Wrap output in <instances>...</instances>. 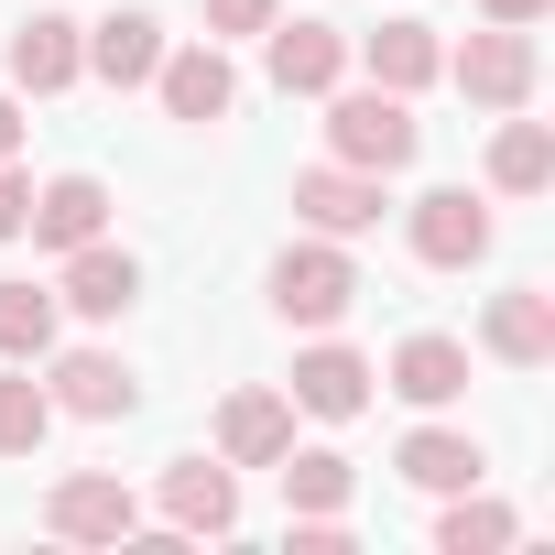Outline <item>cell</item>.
<instances>
[{
  "instance_id": "cell-15",
  "label": "cell",
  "mask_w": 555,
  "mask_h": 555,
  "mask_svg": "<svg viewBox=\"0 0 555 555\" xmlns=\"http://www.w3.org/2000/svg\"><path fill=\"white\" fill-rule=\"evenodd\" d=\"M164 522H175V533H229V522H240L229 457H218V468H207V457H175V468H164Z\"/></svg>"
},
{
  "instance_id": "cell-25",
  "label": "cell",
  "mask_w": 555,
  "mask_h": 555,
  "mask_svg": "<svg viewBox=\"0 0 555 555\" xmlns=\"http://www.w3.org/2000/svg\"><path fill=\"white\" fill-rule=\"evenodd\" d=\"M44 436H55V392H44L34 371H23V382H0V457H34Z\"/></svg>"
},
{
  "instance_id": "cell-5",
  "label": "cell",
  "mask_w": 555,
  "mask_h": 555,
  "mask_svg": "<svg viewBox=\"0 0 555 555\" xmlns=\"http://www.w3.org/2000/svg\"><path fill=\"white\" fill-rule=\"evenodd\" d=\"M295 218L327 229V240H360V229L382 218V175H360V164H306V175H295Z\"/></svg>"
},
{
  "instance_id": "cell-3",
  "label": "cell",
  "mask_w": 555,
  "mask_h": 555,
  "mask_svg": "<svg viewBox=\"0 0 555 555\" xmlns=\"http://www.w3.org/2000/svg\"><path fill=\"white\" fill-rule=\"evenodd\" d=\"M447 77H457L479 109H522V99H533V34H522V23H490V34H468V44L447 55Z\"/></svg>"
},
{
  "instance_id": "cell-11",
  "label": "cell",
  "mask_w": 555,
  "mask_h": 555,
  "mask_svg": "<svg viewBox=\"0 0 555 555\" xmlns=\"http://www.w3.org/2000/svg\"><path fill=\"white\" fill-rule=\"evenodd\" d=\"M153 88H164V109H175V120H196V131H207V120H229V99H240V77H229V55H218V44L164 55V66H153Z\"/></svg>"
},
{
  "instance_id": "cell-16",
  "label": "cell",
  "mask_w": 555,
  "mask_h": 555,
  "mask_svg": "<svg viewBox=\"0 0 555 555\" xmlns=\"http://www.w3.org/2000/svg\"><path fill=\"white\" fill-rule=\"evenodd\" d=\"M23 229H34L44 250H77V240H99V229H109V185H99V175H55V185L34 196V218H23Z\"/></svg>"
},
{
  "instance_id": "cell-29",
  "label": "cell",
  "mask_w": 555,
  "mask_h": 555,
  "mask_svg": "<svg viewBox=\"0 0 555 555\" xmlns=\"http://www.w3.org/2000/svg\"><path fill=\"white\" fill-rule=\"evenodd\" d=\"M23 153V99H0V164Z\"/></svg>"
},
{
  "instance_id": "cell-19",
  "label": "cell",
  "mask_w": 555,
  "mask_h": 555,
  "mask_svg": "<svg viewBox=\"0 0 555 555\" xmlns=\"http://www.w3.org/2000/svg\"><path fill=\"white\" fill-rule=\"evenodd\" d=\"M295 403L327 414V425H349V414L371 403V360H360V349H306V360H295Z\"/></svg>"
},
{
  "instance_id": "cell-10",
  "label": "cell",
  "mask_w": 555,
  "mask_h": 555,
  "mask_svg": "<svg viewBox=\"0 0 555 555\" xmlns=\"http://www.w3.org/2000/svg\"><path fill=\"white\" fill-rule=\"evenodd\" d=\"M44 522L66 533V544H120L142 512H131V490L120 479H99V468H77V479H55V501H44Z\"/></svg>"
},
{
  "instance_id": "cell-2",
  "label": "cell",
  "mask_w": 555,
  "mask_h": 555,
  "mask_svg": "<svg viewBox=\"0 0 555 555\" xmlns=\"http://www.w3.org/2000/svg\"><path fill=\"white\" fill-rule=\"evenodd\" d=\"M272 306H284L295 327H338V317L360 306V261H349L338 240H306V250H284V261H272Z\"/></svg>"
},
{
  "instance_id": "cell-4",
  "label": "cell",
  "mask_w": 555,
  "mask_h": 555,
  "mask_svg": "<svg viewBox=\"0 0 555 555\" xmlns=\"http://www.w3.org/2000/svg\"><path fill=\"white\" fill-rule=\"evenodd\" d=\"M414 261H436V272H468V261H490V207H479L468 185H436V196H414Z\"/></svg>"
},
{
  "instance_id": "cell-21",
  "label": "cell",
  "mask_w": 555,
  "mask_h": 555,
  "mask_svg": "<svg viewBox=\"0 0 555 555\" xmlns=\"http://www.w3.org/2000/svg\"><path fill=\"white\" fill-rule=\"evenodd\" d=\"M490 185H501V196H544V185H555V131H544V120H501Z\"/></svg>"
},
{
  "instance_id": "cell-28",
  "label": "cell",
  "mask_w": 555,
  "mask_h": 555,
  "mask_svg": "<svg viewBox=\"0 0 555 555\" xmlns=\"http://www.w3.org/2000/svg\"><path fill=\"white\" fill-rule=\"evenodd\" d=\"M479 12H490V23H522V34H533V23L555 12V0H479Z\"/></svg>"
},
{
  "instance_id": "cell-7",
  "label": "cell",
  "mask_w": 555,
  "mask_h": 555,
  "mask_svg": "<svg viewBox=\"0 0 555 555\" xmlns=\"http://www.w3.org/2000/svg\"><path fill=\"white\" fill-rule=\"evenodd\" d=\"M295 447V392H229L218 403V457L229 468H272Z\"/></svg>"
},
{
  "instance_id": "cell-17",
  "label": "cell",
  "mask_w": 555,
  "mask_h": 555,
  "mask_svg": "<svg viewBox=\"0 0 555 555\" xmlns=\"http://www.w3.org/2000/svg\"><path fill=\"white\" fill-rule=\"evenodd\" d=\"M88 66H99L109 88H153V66H164V23H153V12H109V23L88 34Z\"/></svg>"
},
{
  "instance_id": "cell-6",
  "label": "cell",
  "mask_w": 555,
  "mask_h": 555,
  "mask_svg": "<svg viewBox=\"0 0 555 555\" xmlns=\"http://www.w3.org/2000/svg\"><path fill=\"white\" fill-rule=\"evenodd\" d=\"M349 77V34L338 23H284V12H272V88H284V99H327Z\"/></svg>"
},
{
  "instance_id": "cell-18",
  "label": "cell",
  "mask_w": 555,
  "mask_h": 555,
  "mask_svg": "<svg viewBox=\"0 0 555 555\" xmlns=\"http://www.w3.org/2000/svg\"><path fill=\"white\" fill-rule=\"evenodd\" d=\"M436 77H447V44H436V23H382V34H371V88L414 99V88H436Z\"/></svg>"
},
{
  "instance_id": "cell-23",
  "label": "cell",
  "mask_w": 555,
  "mask_h": 555,
  "mask_svg": "<svg viewBox=\"0 0 555 555\" xmlns=\"http://www.w3.org/2000/svg\"><path fill=\"white\" fill-rule=\"evenodd\" d=\"M522 522L501 512V501H468V490H447V512H436V544L447 555H490V544H512Z\"/></svg>"
},
{
  "instance_id": "cell-1",
  "label": "cell",
  "mask_w": 555,
  "mask_h": 555,
  "mask_svg": "<svg viewBox=\"0 0 555 555\" xmlns=\"http://www.w3.org/2000/svg\"><path fill=\"white\" fill-rule=\"evenodd\" d=\"M414 142H425V120H414L392 88H349V99H327V153H338V164H360V175H403Z\"/></svg>"
},
{
  "instance_id": "cell-27",
  "label": "cell",
  "mask_w": 555,
  "mask_h": 555,
  "mask_svg": "<svg viewBox=\"0 0 555 555\" xmlns=\"http://www.w3.org/2000/svg\"><path fill=\"white\" fill-rule=\"evenodd\" d=\"M23 218H34V175L0 164V240H23Z\"/></svg>"
},
{
  "instance_id": "cell-22",
  "label": "cell",
  "mask_w": 555,
  "mask_h": 555,
  "mask_svg": "<svg viewBox=\"0 0 555 555\" xmlns=\"http://www.w3.org/2000/svg\"><path fill=\"white\" fill-rule=\"evenodd\" d=\"M272 468H284V501H295V512H349V457H338V447H306V457L284 447Z\"/></svg>"
},
{
  "instance_id": "cell-13",
  "label": "cell",
  "mask_w": 555,
  "mask_h": 555,
  "mask_svg": "<svg viewBox=\"0 0 555 555\" xmlns=\"http://www.w3.org/2000/svg\"><path fill=\"white\" fill-rule=\"evenodd\" d=\"M55 295H66L77 317H131V295H142V261H131V250H109V240H77Z\"/></svg>"
},
{
  "instance_id": "cell-26",
  "label": "cell",
  "mask_w": 555,
  "mask_h": 555,
  "mask_svg": "<svg viewBox=\"0 0 555 555\" xmlns=\"http://www.w3.org/2000/svg\"><path fill=\"white\" fill-rule=\"evenodd\" d=\"M284 0H207V34H272Z\"/></svg>"
},
{
  "instance_id": "cell-9",
  "label": "cell",
  "mask_w": 555,
  "mask_h": 555,
  "mask_svg": "<svg viewBox=\"0 0 555 555\" xmlns=\"http://www.w3.org/2000/svg\"><path fill=\"white\" fill-rule=\"evenodd\" d=\"M479 338H490V360H512V371H544V360H555V295H544V284H512V295H490Z\"/></svg>"
},
{
  "instance_id": "cell-12",
  "label": "cell",
  "mask_w": 555,
  "mask_h": 555,
  "mask_svg": "<svg viewBox=\"0 0 555 555\" xmlns=\"http://www.w3.org/2000/svg\"><path fill=\"white\" fill-rule=\"evenodd\" d=\"M392 468H403L414 490H436V501H447V490H479V479H490L479 436H457V425H414V436L392 447Z\"/></svg>"
},
{
  "instance_id": "cell-20",
  "label": "cell",
  "mask_w": 555,
  "mask_h": 555,
  "mask_svg": "<svg viewBox=\"0 0 555 555\" xmlns=\"http://www.w3.org/2000/svg\"><path fill=\"white\" fill-rule=\"evenodd\" d=\"M392 392L425 403V414L457 403V392H468V349H457V338H403V349H392Z\"/></svg>"
},
{
  "instance_id": "cell-24",
  "label": "cell",
  "mask_w": 555,
  "mask_h": 555,
  "mask_svg": "<svg viewBox=\"0 0 555 555\" xmlns=\"http://www.w3.org/2000/svg\"><path fill=\"white\" fill-rule=\"evenodd\" d=\"M44 349H55V295L0 284V360H44Z\"/></svg>"
},
{
  "instance_id": "cell-14",
  "label": "cell",
  "mask_w": 555,
  "mask_h": 555,
  "mask_svg": "<svg viewBox=\"0 0 555 555\" xmlns=\"http://www.w3.org/2000/svg\"><path fill=\"white\" fill-rule=\"evenodd\" d=\"M142 392H131V371L109 360V349H77V360H55V414H77V425H120Z\"/></svg>"
},
{
  "instance_id": "cell-8",
  "label": "cell",
  "mask_w": 555,
  "mask_h": 555,
  "mask_svg": "<svg viewBox=\"0 0 555 555\" xmlns=\"http://www.w3.org/2000/svg\"><path fill=\"white\" fill-rule=\"evenodd\" d=\"M77 77H88V34H77L66 12H34V23L12 34V88L55 99V88H77Z\"/></svg>"
}]
</instances>
